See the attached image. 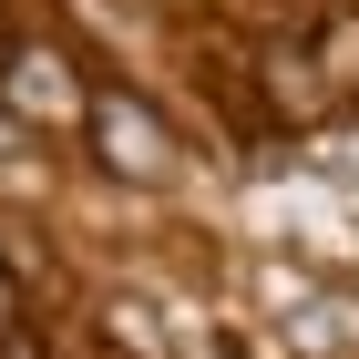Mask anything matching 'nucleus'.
I'll return each instance as SVG.
<instances>
[{
    "label": "nucleus",
    "mask_w": 359,
    "mask_h": 359,
    "mask_svg": "<svg viewBox=\"0 0 359 359\" xmlns=\"http://www.w3.org/2000/svg\"><path fill=\"white\" fill-rule=\"evenodd\" d=\"M93 93H103V83H83V62H72V52H52V41H21V52L0 62V103L21 113L31 134L93 123Z\"/></svg>",
    "instance_id": "f03ea898"
},
{
    "label": "nucleus",
    "mask_w": 359,
    "mask_h": 359,
    "mask_svg": "<svg viewBox=\"0 0 359 359\" xmlns=\"http://www.w3.org/2000/svg\"><path fill=\"white\" fill-rule=\"evenodd\" d=\"M257 83H267V103L287 113V123H329V62L308 52V41H267V52H257Z\"/></svg>",
    "instance_id": "7ed1b4c3"
},
{
    "label": "nucleus",
    "mask_w": 359,
    "mask_h": 359,
    "mask_svg": "<svg viewBox=\"0 0 359 359\" xmlns=\"http://www.w3.org/2000/svg\"><path fill=\"white\" fill-rule=\"evenodd\" d=\"M0 329H11V277H0Z\"/></svg>",
    "instance_id": "39448f33"
},
{
    "label": "nucleus",
    "mask_w": 359,
    "mask_h": 359,
    "mask_svg": "<svg viewBox=\"0 0 359 359\" xmlns=\"http://www.w3.org/2000/svg\"><path fill=\"white\" fill-rule=\"evenodd\" d=\"M21 144H31V123H21L11 103H0V154H21Z\"/></svg>",
    "instance_id": "20e7f679"
},
{
    "label": "nucleus",
    "mask_w": 359,
    "mask_h": 359,
    "mask_svg": "<svg viewBox=\"0 0 359 359\" xmlns=\"http://www.w3.org/2000/svg\"><path fill=\"white\" fill-rule=\"evenodd\" d=\"M93 165L103 175H123V185H175V175H185V144H175V123L154 103H144L134 83H103L93 93Z\"/></svg>",
    "instance_id": "f257e3e1"
}]
</instances>
